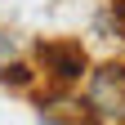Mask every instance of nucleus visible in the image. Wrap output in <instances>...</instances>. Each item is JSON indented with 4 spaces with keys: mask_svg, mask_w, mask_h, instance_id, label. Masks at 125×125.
<instances>
[{
    "mask_svg": "<svg viewBox=\"0 0 125 125\" xmlns=\"http://www.w3.org/2000/svg\"><path fill=\"white\" fill-rule=\"evenodd\" d=\"M40 62L49 67L54 81H81V72H85L81 45H40Z\"/></svg>",
    "mask_w": 125,
    "mask_h": 125,
    "instance_id": "2",
    "label": "nucleus"
},
{
    "mask_svg": "<svg viewBox=\"0 0 125 125\" xmlns=\"http://www.w3.org/2000/svg\"><path fill=\"white\" fill-rule=\"evenodd\" d=\"M85 116L94 121H125V67L107 62L85 85Z\"/></svg>",
    "mask_w": 125,
    "mask_h": 125,
    "instance_id": "1",
    "label": "nucleus"
}]
</instances>
